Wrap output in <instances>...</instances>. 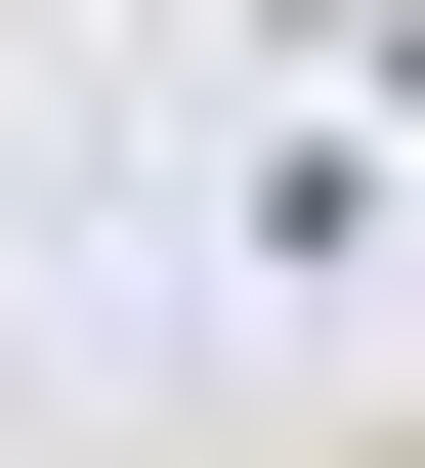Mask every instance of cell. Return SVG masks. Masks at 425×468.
I'll list each match as a JSON object with an SVG mask.
<instances>
[{
    "instance_id": "obj_1",
    "label": "cell",
    "mask_w": 425,
    "mask_h": 468,
    "mask_svg": "<svg viewBox=\"0 0 425 468\" xmlns=\"http://www.w3.org/2000/svg\"><path fill=\"white\" fill-rule=\"evenodd\" d=\"M383 468H425V426H383Z\"/></svg>"
}]
</instances>
